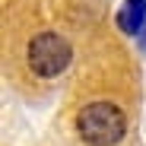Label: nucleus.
<instances>
[{"mask_svg":"<svg viewBox=\"0 0 146 146\" xmlns=\"http://www.w3.org/2000/svg\"><path fill=\"white\" fill-rule=\"evenodd\" d=\"M76 130L89 146H114L127 133V117L111 102H92V105L80 108Z\"/></svg>","mask_w":146,"mask_h":146,"instance_id":"1","label":"nucleus"},{"mask_svg":"<svg viewBox=\"0 0 146 146\" xmlns=\"http://www.w3.org/2000/svg\"><path fill=\"white\" fill-rule=\"evenodd\" d=\"M26 57H29V70L35 73V76H57V73H64L70 67L73 48L57 32H38L29 41Z\"/></svg>","mask_w":146,"mask_h":146,"instance_id":"2","label":"nucleus"},{"mask_svg":"<svg viewBox=\"0 0 146 146\" xmlns=\"http://www.w3.org/2000/svg\"><path fill=\"white\" fill-rule=\"evenodd\" d=\"M117 29L124 35H140L146 29V0H124L117 10Z\"/></svg>","mask_w":146,"mask_h":146,"instance_id":"3","label":"nucleus"}]
</instances>
